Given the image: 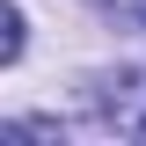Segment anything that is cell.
<instances>
[{"label":"cell","mask_w":146,"mask_h":146,"mask_svg":"<svg viewBox=\"0 0 146 146\" xmlns=\"http://www.w3.org/2000/svg\"><path fill=\"white\" fill-rule=\"evenodd\" d=\"M88 117L110 131V139L146 146V66H139V73H110V80H95V88H88Z\"/></svg>","instance_id":"obj_1"},{"label":"cell","mask_w":146,"mask_h":146,"mask_svg":"<svg viewBox=\"0 0 146 146\" xmlns=\"http://www.w3.org/2000/svg\"><path fill=\"white\" fill-rule=\"evenodd\" d=\"M22 58V7H7L0 15V66H15Z\"/></svg>","instance_id":"obj_2"},{"label":"cell","mask_w":146,"mask_h":146,"mask_svg":"<svg viewBox=\"0 0 146 146\" xmlns=\"http://www.w3.org/2000/svg\"><path fill=\"white\" fill-rule=\"evenodd\" d=\"M88 7H102V15L131 22V29H146V0H88Z\"/></svg>","instance_id":"obj_3"}]
</instances>
